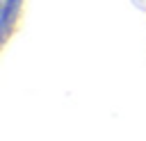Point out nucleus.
I'll use <instances>...</instances> for the list:
<instances>
[{
	"instance_id": "obj_1",
	"label": "nucleus",
	"mask_w": 146,
	"mask_h": 141,
	"mask_svg": "<svg viewBox=\"0 0 146 141\" xmlns=\"http://www.w3.org/2000/svg\"><path fill=\"white\" fill-rule=\"evenodd\" d=\"M23 11V0H0V41L7 43L18 25Z\"/></svg>"
}]
</instances>
